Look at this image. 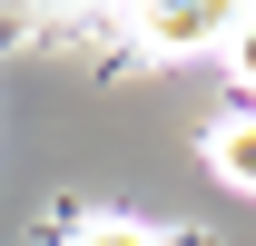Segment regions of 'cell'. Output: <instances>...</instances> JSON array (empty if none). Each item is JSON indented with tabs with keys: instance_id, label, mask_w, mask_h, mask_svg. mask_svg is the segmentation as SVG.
<instances>
[{
	"instance_id": "obj_4",
	"label": "cell",
	"mask_w": 256,
	"mask_h": 246,
	"mask_svg": "<svg viewBox=\"0 0 256 246\" xmlns=\"http://www.w3.org/2000/svg\"><path fill=\"white\" fill-rule=\"evenodd\" d=\"M79 246H168V226H138V216H89Z\"/></svg>"
},
{
	"instance_id": "obj_3",
	"label": "cell",
	"mask_w": 256,
	"mask_h": 246,
	"mask_svg": "<svg viewBox=\"0 0 256 246\" xmlns=\"http://www.w3.org/2000/svg\"><path fill=\"white\" fill-rule=\"evenodd\" d=\"M217 60H226V79L256 98V10H226V40H217Z\"/></svg>"
},
{
	"instance_id": "obj_2",
	"label": "cell",
	"mask_w": 256,
	"mask_h": 246,
	"mask_svg": "<svg viewBox=\"0 0 256 246\" xmlns=\"http://www.w3.org/2000/svg\"><path fill=\"white\" fill-rule=\"evenodd\" d=\"M207 168H217L236 197H256V108H226V118L207 128Z\"/></svg>"
},
{
	"instance_id": "obj_1",
	"label": "cell",
	"mask_w": 256,
	"mask_h": 246,
	"mask_svg": "<svg viewBox=\"0 0 256 246\" xmlns=\"http://www.w3.org/2000/svg\"><path fill=\"white\" fill-rule=\"evenodd\" d=\"M128 40H138V50H148V60H197V50H217L226 40V10H207V0H168V10H138V20H128Z\"/></svg>"
}]
</instances>
